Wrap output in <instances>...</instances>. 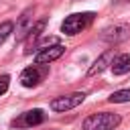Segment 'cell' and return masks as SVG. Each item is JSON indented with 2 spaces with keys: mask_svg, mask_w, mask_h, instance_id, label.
Segmentation results:
<instances>
[{
  "mask_svg": "<svg viewBox=\"0 0 130 130\" xmlns=\"http://www.w3.org/2000/svg\"><path fill=\"white\" fill-rule=\"evenodd\" d=\"M120 124V116L112 112H98L83 120V130H114Z\"/></svg>",
  "mask_w": 130,
  "mask_h": 130,
  "instance_id": "cell-1",
  "label": "cell"
},
{
  "mask_svg": "<svg viewBox=\"0 0 130 130\" xmlns=\"http://www.w3.org/2000/svg\"><path fill=\"white\" fill-rule=\"evenodd\" d=\"M93 20V12H77V14H69L63 24H61V30L69 37L73 35H79L81 30H85Z\"/></svg>",
  "mask_w": 130,
  "mask_h": 130,
  "instance_id": "cell-2",
  "label": "cell"
},
{
  "mask_svg": "<svg viewBox=\"0 0 130 130\" xmlns=\"http://www.w3.org/2000/svg\"><path fill=\"white\" fill-rule=\"evenodd\" d=\"M83 100H85V93H83V91H75V93H69V95H61V98H55V100L51 102V110H55V112H67V110L77 108Z\"/></svg>",
  "mask_w": 130,
  "mask_h": 130,
  "instance_id": "cell-3",
  "label": "cell"
},
{
  "mask_svg": "<svg viewBox=\"0 0 130 130\" xmlns=\"http://www.w3.org/2000/svg\"><path fill=\"white\" fill-rule=\"evenodd\" d=\"M130 37V26L128 24H112L108 28L102 30V41L110 43V45H116V43H122Z\"/></svg>",
  "mask_w": 130,
  "mask_h": 130,
  "instance_id": "cell-4",
  "label": "cell"
},
{
  "mask_svg": "<svg viewBox=\"0 0 130 130\" xmlns=\"http://www.w3.org/2000/svg\"><path fill=\"white\" fill-rule=\"evenodd\" d=\"M43 120H45L43 110H28V112L20 114L18 118H14L12 126H16V128H32V126H39Z\"/></svg>",
  "mask_w": 130,
  "mask_h": 130,
  "instance_id": "cell-5",
  "label": "cell"
},
{
  "mask_svg": "<svg viewBox=\"0 0 130 130\" xmlns=\"http://www.w3.org/2000/svg\"><path fill=\"white\" fill-rule=\"evenodd\" d=\"M45 75H47V67H37V65H32V67H26V69L20 73V83H22L24 87H35V85H39V83L43 81Z\"/></svg>",
  "mask_w": 130,
  "mask_h": 130,
  "instance_id": "cell-6",
  "label": "cell"
},
{
  "mask_svg": "<svg viewBox=\"0 0 130 130\" xmlns=\"http://www.w3.org/2000/svg\"><path fill=\"white\" fill-rule=\"evenodd\" d=\"M63 53H65V47H63L61 43L51 45V47H47V49H41V51L35 55V63H37V65H47V63L59 59Z\"/></svg>",
  "mask_w": 130,
  "mask_h": 130,
  "instance_id": "cell-7",
  "label": "cell"
},
{
  "mask_svg": "<svg viewBox=\"0 0 130 130\" xmlns=\"http://www.w3.org/2000/svg\"><path fill=\"white\" fill-rule=\"evenodd\" d=\"M30 14H32V8H26L20 14L18 24H16V41H24L26 35H28V30L32 28V16Z\"/></svg>",
  "mask_w": 130,
  "mask_h": 130,
  "instance_id": "cell-8",
  "label": "cell"
},
{
  "mask_svg": "<svg viewBox=\"0 0 130 130\" xmlns=\"http://www.w3.org/2000/svg\"><path fill=\"white\" fill-rule=\"evenodd\" d=\"M112 59H114V49H110V51H106V53H102L95 61H93V65L87 69V75L89 77H93V75H98V73H102L110 63H112Z\"/></svg>",
  "mask_w": 130,
  "mask_h": 130,
  "instance_id": "cell-9",
  "label": "cell"
},
{
  "mask_svg": "<svg viewBox=\"0 0 130 130\" xmlns=\"http://www.w3.org/2000/svg\"><path fill=\"white\" fill-rule=\"evenodd\" d=\"M110 67H112V73H114V75H124V73H128V71H130V55L122 53V55L114 57V61H112Z\"/></svg>",
  "mask_w": 130,
  "mask_h": 130,
  "instance_id": "cell-10",
  "label": "cell"
},
{
  "mask_svg": "<svg viewBox=\"0 0 130 130\" xmlns=\"http://www.w3.org/2000/svg\"><path fill=\"white\" fill-rule=\"evenodd\" d=\"M108 102H112V104H124V102H130V89L114 91V93L108 98Z\"/></svg>",
  "mask_w": 130,
  "mask_h": 130,
  "instance_id": "cell-11",
  "label": "cell"
},
{
  "mask_svg": "<svg viewBox=\"0 0 130 130\" xmlns=\"http://www.w3.org/2000/svg\"><path fill=\"white\" fill-rule=\"evenodd\" d=\"M45 24H47V20H45V18H41L37 24H32V28H30V30H28V35H26V37H28V41L39 39V37H41V32H43V28H45Z\"/></svg>",
  "mask_w": 130,
  "mask_h": 130,
  "instance_id": "cell-12",
  "label": "cell"
},
{
  "mask_svg": "<svg viewBox=\"0 0 130 130\" xmlns=\"http://www.w3.org/2000/svg\"><path fill=\"white\" fill-rule=\"evenodd\" d=\"M12 30H14V24H12V22H8V20H6V22H2V24H0V45L8 39V35H10Z\"/></svg>",
  "mask_w": 130,
  "mask_h": 130,
  "instance_id": "cell-13",
  "label": "cell"
},
{
  "mask_svg": "<svg viewBox=\"0 0 130 130\" xmlns=\"http://www.w3.org/2000/svg\"><path fill=\"white\" fill-rule=\"evenodd\" d=\"M8 83H10V77H8V75H0V95H2V93H6Z\"/></svg>",
  "mask_w": 130,
  "mask_h": 130,
  "instance_id": "cell-14",
  "label": "cell"
},
{
  "mask_svg": "<svg viewBox=\"0 0 130 130\" xmlns=\"http://www.w3.org/2000/svg\"><path fill=\"white\" fill-rule=\"evenodd\" d=\"M114 4H120V2H130V0H112Z\"/></svg>",
  "mask_w": 130,
  "mask_h": 130,
  "instance_id": "cell-15",
  "label": "cell"
}]
</instances>
